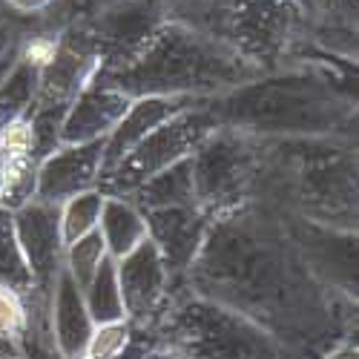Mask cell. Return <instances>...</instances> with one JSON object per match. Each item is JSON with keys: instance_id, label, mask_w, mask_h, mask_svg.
<instances>
[{"instance_id": "obj_1", "label": "cell", "mask_w": 359, "mask_h": 359, "mask_svg": "<svg viewBox=\"0 0 359 359\" xmlns=\"http://www.w3.org/2000/svg\"><path fill=\"white\" fill-rule=\"evenodd\" d=\"M184 285L264 327L290 359H322L356 342V302L311 273L282 216L262 204L210 222Z\"/></svg>"}, {"instance_id": "obj_2", "label": "cell", "mask_w": 359, "mask_h": 359, "mask_svg": "<svg viewBox=\"0 0 359 359\" xmlns=\"http://www.w3.org/2000/svg\"><path fill=\"white\" fill-rule=\"evenodd\" d=\"M216 124L256 141L356 138V95L327 67H282L210 98Z\"/></svg>"}, {"instance_id": "obj_3", "label": "cell", "mask_w": 359, "mask_h": 359, "mask_svg": "<svg viewBox=\"0 0 359 359\" xmlns=\"http://www.w3.org/2000/svg\"><path fill=\"white\" fill-rule=\"evenodd\" d=\"M262 72L250 67L224 41L204 35L178 20H164L141 52L112 72L107 83L118 86L127 98H193L210 101L242 86Z\"/></svg>"}, {"instance_id": "obj_4", "label": "cell", "mask_w": 359, "mask_h": 359, "mask_svg": "<svg viewBox=\"0 0 359 359\" xmlns=\"http://www.w3.org/2000/svg\"><path fill=\"white\" fill-rule=\"evenodd\" d=\"M141 331H147L153 351L178 359H290L264 327L198 296L184 279L170 287L164 308Z\"/></svg>"}, {"instance_id": "obj_5", "label": "cell", "mask_w": 359, "mask_h": 359, "mask_svg": "<svg viewBox=\"0 0 359 359\" xmlns=\"http://www.w3.org/2000/svg\"><path fill=\"white\" fill-rule=\"evenodd\" d=\"M259 170V141L227 127H216L190 156L196 207H201L210 219L242 210L253 201Z\"/></svg>"}, {"instance_id": "obj_6", "label": "cell", "mask_w": 359, "mask_h": 359, "mask_svg": "<svg viewBox=\"0 0 359 359\" xmlns=\"http://www.w3.org/2000/svg\"><path fill=\"white\" fill-rule=\"evenodd\" d=\"M216 127L219 124H216L213 112L207 109V101H196V104L184 107L182 112H175L170 121L156 127L147 138H141L115 167H109L101 175L98 190L104 196L130 198L153 175L190 158L198 149V144Z\"/></svg>"}, {"instance_id": "obj_7", "label": "cell", "mask_w": 359, "mask_h": 359, "mask_svg": "<svg viewBox=\"0 0 359 359\" xmlns=\"http://www.w3.org/2000/svg\"><path fill=\"white\" fill-rule=\"evenodd\" d=\"M282 224L311 273L325 287L356 302V233L325 227L299 216H282Z\"/></svg>"}, {"instance_id": "obj_8", "label": "cell", "mask_w": 359, "mask_h": 359, "mask_svg": "<svg viewBox=\"0 0 359 359\" xmlns=\"http://www.w3.org/2000/svg\"><path fill=\"white\" fill-rule=\"evenodd\" d=\"M15 236L26 256L32 290L52 296L55 279L64 271V236H61V207L46 201H26L12 213Z\"/></svg>"}, {"instance_id": "obj_9", "label": "cell", "mask_w": 359, "mask_h": 359, "mask_svg": "<svg viewBox=\"0 0 359 359\" xmlns=\"http://www.w3.org/2000/svg\"><path fill=\"white\" fill-rule=\"evenodd\" d=\"M115 276H118V287H121L127 322L133 327L153 325V319L167 302L170 287L175 285L156 245L144 238L138 248H133L127 256L115 262Z\"/></svg>"}, {"instance_id": "obj_10", "label": "cell", "mask_w": 359, "mask_h": 359, "mask_svg": "<svg viewBox=\"0 0 359 359\" xmlns=\"http://www.w3.org/2000/svg\"><path fill=\"white\" fill-rule=\"evenodd\" d=\"M101 172H104V141L55 147L38 167L32 198L61 207L64 201L81 193L98 190Z\"/></svg>"}, {"instance_id": "obj_11", "label": "cell", "mask_w": 359, "mask_h": 359, "mask_svg": "<svg viewBox=\"0 0 359 359\" xmlns=\"http://www.w3.org/2000/svg\"><path fill=\"white\" fill-rule=\"evenodd\" d=\"M144 222H147V238L161 253L167 273L172 276V282H182L213 219L196 204H182V207L147 210Z\"/></svg>"}, {"instance_id": "obj_12", "label": "cell", "mask_w": 359, "mask_h": 359, "mask_svg": "<svg viewBox=\"0 0 359 359\" xmlns=\"http://www.w3.org/2000/svg\"><path fill=\"white\" fill-rule=\"evenodd\" d=\"M130 104L133 98H127L118 86L95 75L67 107L61 130H57V147L107 141V135L118 127Z\"/></svg>"}, {"instance_id": "obj_13", "label": "cell", "mask_w": 359, "mask_h": 359, "mask_svg": "<svg viewBox=\"0 0 359 359\" xmlns=\"http://www.w3.org/2000/svg\"><path fill=\"white\" fill-rule=\"evenodd\" d=\"M49 325L55 345L64 359H83L89 337H93L95 325L89 319V311L83 305V293L67 273V267L55 279L52 302H49Z\"/></svg>"}, {"instance_id": "obj_14", "label": "cell", "mask_w": 359, "mask_h": 359, "mask_svg": "<svg viewBox=\"0 0 359 359\" xmlns=\"http://www.w3.org/2000/svg\"><path fill=\"white\" fill-rule=\"evenodd\" d=\"M190 104L196 101L193 98H135L127 107L124 118L118 121V127L104 141V172L121 161L141 138H147L156 127L170 121L175 112H182Z\"/></svg>"}, {"instance_id": "obj_15", "label": "cell", "mask_w": 359, "mask_h": 359, "mask_svg": "<svg viewBox=\"0 0 359 359\" xmlns=\"http://www.w3.org/2000/svg\"><path fill=\"white\" fill-rule=\"evenodd\" d=\"M98 233L104 238V248L109 259H121L133 248H138L147 238V222L144 213L121 196H104L101 219H98Z\"/></svg>"}, {"instance_id": "obj_16", "label": "cell", "mask_w": 359, "mask_h": 359, "mask_svg": "<svg viewBox=\"0 0 359 359\" xmlns=\"http://www.w3.org/2000/svg\"><path fill=\"white\" fill-rule=\"evenodd\" d=\"M130 201L141 213L147 210H161V207H182V204H196L193 198V172H190V158L167 167L164 172L153 175L144 187H138Z\"/></svg>"}, {"instance_id": "obj_17", "label": "cell", "mask_w": 359, "mask_h": 359, "mask_svg": "<svg viewBox=\"0 0 359 359\" xmlns=\"http://www.w3.org/2000/svg\"><path fill=\"white\" fill-rule=\"evenodd\" d=\"M83 305L89 311L93 325H112V322H124V302H121V287H118V276H115V259H104L101 267L95 271L93 282L83 290Z\"/></svg>"}, {"instance_id": "obj_18", "label": "cell", "mask_w": 359, "mask_h": 359, "mask_svg": "<svg viewBox=\"0 0 359 359\" xmlns=\"http://www.w3.org/2000/svg\"><path fill=\"white\" fill-rule=\"evenodd\" d=\"M0 285L23 299L32 293V273H29L26 256L15 236L12 210H6V207H0Z\"/></svg>"}, {"instance_id": "obj_19", "label": "cell", "mask_w": 359, "mask_h": 359, "mask_svg": "<svg viewBox=\"0 0 359 359\" xmlns=\"http://www.w3.org/2000/svg\"><path fill=\"white\" fill-rule=\"evenodd\" d=\"M233 4L236 0H158L167 20H178L213 38H219V29Z\"/></svg>"}, {"instance_id": "obj_20", "label": "cell", "mask_w": 359, "mask_h": 359, "mask_svg": "<svg viewBox=\"0 0 359 359\" xmlns=\"http://www.w3.org/2000/svg\"><path fill=\"white\" fill-rule=\"evenodd\" d=\"M101 207H104V193L101 190H89L81 193L69 201L61 204V236H64V248L78 242L81 236L98 230L101 219Z\"/></svg>"}, {"instance_id": "obj_21", "label": "cell", "mask_w": 359, "mask_h": 359, "mask_svg": "<svg viewBox=\"0 0 359 359\" xmlns=\"http://www.w3.org/2000/svg\"><path fill=\"white\" fill-rule=\"evenodd\" d=\"M104 259H107V248H104V238L98 230L81 236L78 242L67 245V250H64V267L81 290L93 282V276Z\"/></svg>"}, {"instance_id": "obj_22", "label": "cell", "mask_w": 359, "mask_h": 359, "mask_svg": "<svg viewBox=\"0 0 359 359\" xmlns=\"http://www.w3.org/2000/svg\"><path fill=\"white\" fill-rule=\"evenodd\" d=\"M130 322H112V325H98L93 337H89L83 359H124V351L130 345Z\"/></svg>"}, {"instance_id": "obj_23", "label": "cell", "mask_w": 359, "mask_h": 359, "mask_svg": "<svg viewBox=\"0 0 359 359\" xmlns=\"http://www.w3.org/2000/svg\"><path fill=\"white\" fill-rule=\"evenodd\" d=\"M23 327H26V302H23V296H18L15 290L0 285V339L18 345Z\"/></svg>"}, {"instance_id": "obj_24", "label": "cell", "mask_w": 359, "mask_h": 359, "mask_svg": "<svg viewBox=\"0 0 359 359\" xmlns=\"http://www.w3.org/2000/svg\"><path fill=\"white\" fill-rule=\"evenodd\" d=\"M57 0H4V6L15 15H43Z\"/></svg>"}, {"instance_id": "obj_25", "label": "cell", "mask_w": 359, "mask_h": 359, "mask_svg": "<svg viewBox=\"0 0 359 359\" xmlns=\"http://www.w3.org/2000/svg\"><path fill=\"white\" fill-rule=\"evenodd\" d=\"M20 41H23V35H18L9 23L0 20V61H4V57H9V55L20 46Z\"/></svg>"}, {"instance_id": "obj_26", "label": "cell", "mask_w": 359, "mask_h": 359, "mask_svg": "<svg viewBox=\"0 0 359 359\" xmlns=\"http://www.w3.org/2000/svg\"><path fill=\"white\" fill-rule=\"evenodd\" d=\"M115 4H121V0H69L72 12L81 9L86 18H89V15H95V12H101V9H109V6H115Z\"/></svg>"}, {"instance_id": "obj_27", "label": "cell", "mask_w": 359, "mask_h": 359, "mask_svg": "<svg viewBox=\"0 0 359 359\" xmlns=\"http://www.w3.org/2000/svg\"><path fill=\"white\" fill-rule=\"evenodd\" d=\"M322 359H359L356 342H345V345H339L337 351H331V353H327V356H322Z\"/></svg>"}, {"instance_id": "obj_28", "label": "cell", "mask_w": 359, "mask_h": 359, "mask_svg": "<svg viewBox=\"0 0 359 359\" xmlns=\"http://www.w3.org/2000/svg\"><path fill=\"white\" fill-rule=\"evenodd\" d=\"M18 52H20V46H18V49H15L9 57H4V61H0V81L6 78V72H9V69H12V64L18 61Z\"/></svg>"}, {"instance_id": "obj_29", "label": "cell", "mask_w": 359, "mask_h": 359, "mask_svg": "<svg viewBox=\"0 0 359 359\" xmlns=\"http://www.w3.org/2000/svg\"><path fill=\"white\" fill-rule=\"evenodd\" d=\"M138 359H178V356H170V353H164V351H153V353H144V356H138Z\"/></svg>"}, {"instance_id": "obj_30", "label": "cell", "mask_w": 359, "mask_h": 359, "mask_svg": "<svg viewBox=\"0 0 359 359\" xmlns=\"http://www.w3.org/2000/svg\"><path fill=\"white\" fill-rule=\"evenodd\" d=\"M0 207H4V164H0Z\"/></svg>"}, {"instance_id": "obj_31", "label": "cell", "mask_w": 359, "mask_h": 359, "mask_svg": "<svg viewBox=\"0 0 359 359\" xmlns=\"http://www.w3.org/2000/svg\"><path fill=\"white\" fill-rule=\"evenodd\" d=\"M0 359H20V353H12V356H0Z\"/></svg>"}, {"instance_id": "obj_32", "label": "cell", "mask_w": 359, "mask_h": 359, "mask_svg": "<svg viewBox=\"0 0 359 359\" xmlns=\"http://www.w3.org/2000/svg\"><path fill=\"white\" fill-rule=\"evenodd\" d=\"M0 9H4V0H0Z\"/></svg>"}]
</instances>
